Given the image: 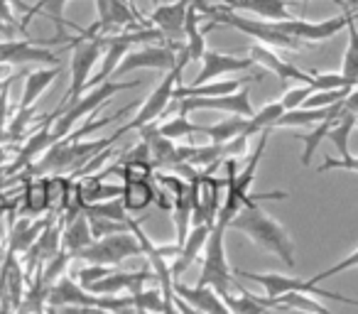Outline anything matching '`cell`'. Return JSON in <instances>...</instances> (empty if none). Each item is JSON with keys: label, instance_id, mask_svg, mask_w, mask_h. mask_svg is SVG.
<instances>
[{"label": "cell", "instance_id": "27", "mask_svg": "<svg viewBox=\"0 0 358 314\" xmlns=\"http://www.w3.org/2000/svg\"><path fill=\"white\" fill-rule=\"evenodd\" d=\"M338 106H331V108H292V110H285V113L275 120V128H299V125L322 123V120H327L329 115L336 113Z\"/></svg>", "mask_w": 358, "mask_h": 314}, {"label": "cell", "instance_id": "41", "mask_svg": "<svg viewBox=\"0 0 358 314\" xmlns=\"http://www.w3.org/2000/svg\"><path fill=\"white\" fill-rule=\"evenodd\" d=\"M110 270H113V268H108V265L86 263L84 268H79V270H76V283H79L84 290H89L94 283H99L101 278H106V275H108Z\"/></svg>", "mask_w": 358, "mask_h": 314}, {"label": "cell", "instance_id": "29", "mask_svg": "<svg viewBox=\"0 0 358 314\" xmlns=\"http://www.w3.org/2000/svg\"><path fill=\"white\" fill-rule=\"evenodd\" d=\"M120 201H123L125 211H145L150 204L155 201V185L150 182H128L123 185V194H120Z\"/></svg>", "mask_w": 358, "mask_h": 314}, {"label": "cell", "instance_id": "9", "mask_svg": "<svg viewBox=\"0 0 358 314\" xmlns=\"http://www.w3.org/2000/svg\"><path fill=\"white\" fill-rule=\"evenodd\" d=\"M351 17V13H341L336 17H329V20L322 22H312V20H299V17H292V20H280L273 22L280 32L294 37L299 42H307V45H317V42H327L331 40L334 35H338L341 30H346V22Z\"/></svg>", "mask_w": 358, "mask_h": 314}, {"label": "cell", "instance_id": "5", "mask_svg": "<svg viewBox=\"0 0 358 314\" xmlns=\"http://www.w3.org/2000/svg\"><path fill=\"white\" fill-rule=\"evenodd\" d=\"M135 255H143V248H140V241L135 238V234L128 229V231H123V234L96 238L91 245H86L84 250H79L76 258L86 260V263L115 268V265H120L125 258H135Z\"/></svg>", "mask_w": 358, "mask_h": 314}, {"label": "cell", "instance_id": "46", "mask_svg": "<svg viewBox=\"0 0 358 314\" xmlns=\"http://www.w3.org/2000/svg\"><path fill=\"white\" fill-rule=\"evenodd\" d=\"M341 106L348 110V113H356V115H358V86H356V89L348 91V96L343 99V104H341Z\"/></svg>", "mask_w": 358, "mask_h": 314}, {"label": "cell", "instance_id": "34", "mask_svg": "<svg viewBox=\"0 0 358 314\" xmlns=\"http://www.w3.org/2000/svg\"><path fill=\"white\" fill-rule=\"evenodd\" d=\"M346 30H348V45H346V52H343L341 76H346V79H351L358 84V27H356L353 15L348 17Z\"/></svg>", "mask_w": 358, "mask_h": 314}, {"label": "cell", "instance_id": "42", "mask_svg": "<svg viewBox=\"0 0 358 314\" xmlns=\"http://www.w3.org/2000/svg\"><path fill=\"white\" fill-rule=\"evenodd\" d=\"M351 268H358V248L353 250L351 255H346L343 260L334 263L331 268H327V270H322V273L312 275V280H309V283H312V285H319L322 280H329V278H334V275H338V273H346V270H351Z\"/></svg>", "mask_w": 358, "mask_h": 314}, {"label": "cell", "instance_id": "32", "mask_svg": "<svg viewBox=\"0 0 358 314\" xmlns=\"http://www.w3.org/2000/svg\"><path fill=\"white\" fill-rule=\"evenodd\" d=\"M221 299L226 302L231 314H268V307L260 302L258 294L248 292V290H243V287H238V294L224 292Z\"/></svg>", "mask_w": 358, "mask_h": 314}, {"label": "cell", "instance_id": "33", "mask_svg": "<svg viewBox=\"0 0 358 314\" xmlns=\"http://www.w3.org/2000/svg\"><path fill=\"white\" fill-rule=\"evenodd\" d=\"M157 133L167 140H185V138H194V135H201V125L192 123L189 115H174L167 123L157 125Z\"/></svg>", "mask_w": 358, "mask_h": 314}, {"label": "cell", "instance_id": "45", "mask_svg": "<svg viewBox=\"0 0 358 314\" xmlns=\"http://www.w3.org/2000/svg\"><path fill=\"white\" fill-rule=\"evenodd\" d=\"M0 25L22 30V25L15 20V15H13V10H10V0H0Z\"/></svg>", "mask_w": 358, "mask_h": 314}, {"label": "cell", "instance_id": "3", "mask_svg": "<svg viewBox=\"0 0 358 314\" xmlns=\"http://www.w3.org/2000/svg\"><path fill=\"white\" fill-rule=\"evenodd\" d=\"M135 86H140V81H103V84L84 91L74 104H69L55 118V123H52V135H55L57 140L66 138V135L74 130L76 123H81L84 118H94L96 110H99L103 104H108L115 94L135 89Z\"/></svg>", "mask_w": 358, "mask_h": 314}, {"label": "cell", "instance_id": "8", "mask_svg": "<svg viewBox=\"0 0 358 314\" xmlns=\"http://www.w3.org/2000/svg\"><path fill=\"white\" fill-rule=\"evenodd\" d=\"M172 110H177V115H189L194 110H224L229 115H243V118L253 115L248 89H238L229 96H216V99H177L174 106H167L164 113H172Z\"/></svg>", "mask_w": 358, "mask_h": 314}, {"label": "cell", "instance_id": "49", "mask_svg": "<svg viewBox=\"0 0 358 314\" xmlns=\"http://www.w3.org/2000/svg\"><path fill=\"white\" fill-rule=\"evenodd\" d=\"M10 69H13V66H6V64H0V81H6L8 76H10Z\"/></svg>", "mask_w": 358, "mask_h": 314}, {"label": "cell", "instance_id": "4", "mask_svg": "<svg viewBox=\"0 0 358 314\" xmlns=\"http://www.w3.org/2000/svg\"><path fill=\"white\" fill-rule=\"evenodd\" d=\"M226 231L229 226L221 221L211 226V234L204 245V265H201V275L196 280L199 287H214L219 294L229 292V287L236 285L229 258H226Z\"/></svg>", "mask_w": 358, "mask_h": 314}, {"label": "cell", "instance_id": "22", "mask_svg": "<svg viewBox=\"0 0 358 314\" xmlns=\"http://www.w3.org/2000/svg\"><path fill=\"white\" fill-rule=\"evenodd\" d=\"M260 302L265 307L273 309H282V312H304V314H334L331 309H327L322 302H317V297L312 294H302V292H287L280 294V297H260Z\"/></svg>", "mask_w": 358, "mask_h": 314}, {"label": "cell", "instance_id": "16", "mask_svg": "<svg viewBox=\"0 0 358 314\" xmlns=\"http://www.w3.org/2000/svg\"><path fill=\"white\" fill-rule=\"evenodd\" d=\"M211 226H214V224H199V226H194V229L189 231V236H187V241L182 243V248H179L174 263L169 265L172 283L177 278H182V275L192 268V263L199 258V253L204 250V245H206V238H209V234H211Z\"/></svg>", "mask_w": 358, "mask_h": 314}, {"label": "cell", "instance_id": "1", "mask_svg": "<svg viewBox=\"0 0 358 314\" xmlns=\"http://www.w3.org/2000/svg\"><path fill=\"white\" fill-rule=\"evenodd\" d=\"M229 229H236V231H241V234H245L255 245H260L263 250H270L273 255H278L289 268L294 265L292 238H289L287 231H285L260 204L243 206V209L234 216Z\"/></svg>", "mask_w": 358, "mask_h": 314}, {"label": "cell", "instance_id": "39", "mask_svg": "<svg viewBox=\"0 0 358 314\" xmlns=\"http://www.w3.org/2000/svg\"><path fill=\"white\" fill-rule=\"evenodd\" d=\"M309 86L314 91H338V89H353L358 84L341 74H312L309 76Z\"/></svg>", "mask_w": 358, "mask_h": 314}, {"label": "cell", "instance_id": "11", "mask_svg": "<svg viewBox=\"0 0 358 314\" xmlns=\"http://www.w3.org/2000/svg\"><path fill=\"white\" fill-rule=\"evenodd\" d=\"M189 6L192 0H174V3H164V6L155 8L152 15H150L155 30L162 32L167 45L174 47V50L185 45V17Z\"/></svg>", "mask_w": 358, "mask_h": 314}, {"label": "cell", "instance_id": "2", "mask_svg": "<svg viewBox=\"0 0 358 314\" xmlns=\"http://www.w3.org/2000/svg\"><path fill=\"white\" fill-rule=\"evenodd\" d=\"M81 37H71V84L66 89V96L57 110L52 115H59L62 110L66 108L69 104H74L81 94L86 91V84L91 79V71H94L96 62L101 59L103 55V45H101V37H99V27H89V30H79Z\"/></svg>", "mask_w": 358, "mask_h": 314}, {"label": "cell", "instance_id": "48", "mask_svg": "<svg viewBox=\"0 0 358 314\" xmlns=\"http://www.w3.org/2000/svg\"><path fill=\"white\" fill-rule=\"evenodd\" d=\"M174 297H177V294H174ZM177 309H179V314H201L199 309H194L192 304H187L185 299H179V297H177Z\"/></svg>", "mask_w": 358, "mask_h": 314}, {"label": "cell", "instance_id": "15", "mask_svg": "<svg viewBox=\"0 0 358 314\" xmlns=\"http://www.w3.org/2000/svg\"><path fill=\"white\" fill-rule=\"evenodd\" d=\"M52 123H55V115H47L45 123H42V128L37 130V133H32L30 138L25 140V145L20 148V152H17V157L13 160V165L8 167V175H15V172L25 170V167L35 165V160L40 157V155H45L47 150L52 148V145L57 143V138L52 135Z\"/></svg>", "mask_w": 358, "mask_h": 314}, {"label": "cell", "instance_id": "18", "mask_svg": "<svg viewBox=\"0 0 358 314\" xmlns=\"http://www.w3.org/2000/svg\"><path fill=\"white\" fill-rule=\"evenodd\" d=\"M250 59L255 64H263L268 71H273L275 76H280L282 81H299V84H309V76L307 71H302L299 66H294L292 62L287 59H280L270 47L265 45H253L250 47Z\"/></svg>", "mask_w": 358, "mask_h": 314}, {"label": "cell", "instance_id": "21", "mask_svg": "<svg viewBox=\"0 0 358 314\" xmlns=\"http://www.w3.org/2000/svg\"><path fill=\"white\" fill-rule=\"evenodd\" d=\"M66 3H69V0H40L37 6H32L30 10H27L25 20H22V30H25L27 22H30L35 15H47L57 25V37L47 40V45H59V42L71 40V37H66V27H69V22L64 20V8H66Z\"/></svg>", "mask_w": 358, "mask_h": 314}, {"label": "cell", "instance_id": "47", "mask_svg": "<svg viewBox=\"0 0 358 314\" xmlns=\"http://www.w3.org/2000/svg\"><path fill=\"white\" fill-rule=\"evenodd\" d=\"M334 3L341 8V13H351V15L358 13V0H334Z\"/></svg>", "mask_w": 358, "mask_h": 314}, {"label": "cell", "instance_id": "51", "mask_svg": "<svg viewBox=\"0 0 358 314\" xmlns=\"http://www.w3.org/2000/svg\"><path fill=\"white\" fill-rule=\"evenodd\" d=\"M6 255H8V253H6V250H3V245H0V263L6 260Z\"/></svg>", "mask_w": 358, "mask_h": 314}, {"label": "cell", "instance_id": "30", "mask_svg": "<svg viewBox=\"0 0 358 314\" xmlns=\"http://www.w3.org/2000/svg\"><path fill=\"white\" fill-rule=\"evenodd\" d=\"M282 113H285V108H282V104H280V101L265 104L263 108L258 110V113L253 110V115L245 120L243 138H250V135H260V133H265V130H273L275 128V120H278Z\"/></svg>", "mask_w": 358, "mask_h": 314}, {"label": "cell", "instance_id": "31", "mask_svg": "<svg viewBox=\"0 0 358 314\" xmlns=\"http://www.w3.org/2000/svg\"><path fill=\"white\" fill-rule=\"evenodd\" d=\"M245 120L248 118H243V115H229V118H224L216 125H201V135L211 138L214 145H224V143H229V140L243 135Z\"/></svg>", "mask_w": 358, "mask_h": 314}, {"label": "cell", "instance_id": "36", "mask_svg": "<svg viewBox=\"0 0 358 314\" xmlns=\"http://www.w3.org/2000/svg\"><path fill=\"white\" fill-rule=\"evenodd\" d=\"M50 209V197H47V180L30 182L25 190V211L30 214H45Z\"/></svg>", "mask_w": 358, "mask_h": 314}, {"label": "cell", "instance_id": "17", "mask_svg": "<svg viewBox=\"0 0 358 314\" xmlns=\"http://www.w3.org/2000/svg\"><path fill=\"white\" fill-rule=\"evenodd\" d=\"M172 290L179 299H185L187 304H192L194 309H199L201 314H231L226 302L221 299V294L214 287H187L182 283H172Z\"/></svg>", "mask_w": 358, "mask_h": 314}, {"label": "cell", "instance_id": "44", "mask_svg": "<svg viewBox=\"0 0 358 314\" xmlns=\"http://www.w3.org/2000/svg\"><path fill=\"white\" fill-rule=\"evenodd\" d=\"M329 170H346V172H358V157L346 155V157H327V160L319 165V172Z\"/></svg>", "mask_w": 358, "mask_h": 314}, {"label": "cell", "instance_id": "38", "mask_svg": "<svg viewBox=\"0 0 358 314\" xmlns=\"http://www.w3.org/2000/svg\"><path fill=\"white\" fill-rule=\"evenodd\" d=\"M133 294V307L135 309H143V312H150V314H162V307H164V297H162V290H135Z\"/></svg>", "mask_w": 358, "mask_h": 314}, {"label": "cell", "instance_id": "20", "mask_svg": "<svg viewBox=\"0 0 358 314\" xmlns=\"http://www.w3.org/2000/svg\"><path fill=\"white\" fill-rule=\"evenodd\" d=\"M231 10H245L258 15L260 20L280 22V20H292L287 13L289 0H224Z\"/></svg>", "mask_w": 358, "mask_h": 314}, {"label": "cell", "instance_id": "6", "mask_svg": "<svg viewBox=\"0 0 358 314\" xmlns=\"http://www.w3.org/2000/svg\"><path fill=\"white\" fill-rule=\"evenodd\" d=\"M236 275L258 283L260 287L268 292L270 299L280 297V294H287V292H302V294H312V297H322V299L327 297V299H336V302H346V304L358 307V299H351V297H346V294L329 292V290L312 285L309 280H297V278H289V275H280V273H248V270H238Z\"/></svg>", "mask_w": 358, "mask_h": 314}, {"label": "cell", "instance_id": "10", "mask_svg": "<svg viewBox=\"0 0 358 314\" xmlns=\"http://www.w3.org/2000/svg\"><path fill=\"white\" fill-rule=\"evenodd\" d=\"M179 50V47H177ZM177 50L169 45L164 47H140V50H130L128 55L120 59L115 66L110 81H118L125 71L135 69H157V71H172L177 66Z\"/></svg>", "mask_w": 358, "mask_h": 314}, {"label": "cell", "instance_id": "24", "mask_svg": "<svg viewBox=\"0 0 358 314\" xmlns=\"http://www.w3.org/2000/svg\"><path fill=\"white\" fill-rule=\"evenodd\" d=\"M62 74V66H47V69H37L30 71L25 79V89H22V99L17 108H35V104L40 101V96L45 94L52 86V81Z\"/></svg>", "mask_w": 358, "mask_h": 314}, {"label": "cell", "instance_id": "37", "mask_svg": "<svg viewBox=\"0 0 358 314\" xmlns=\"http://www.w3.org/2000/svg\"><path fill=\"white\" fill-rule=\"evenodd\" d=\"M338 110V108H336ZM331 118L334 115H329L327 120H322V123H314V130H309L307 135H302V143H304V152H302V165L307 167L309 162H312L314 152L319 150V145H322V140L327 138L329 128H331Z\"/></svg>", "mask_w": 358, "mask_h": 314}, {"label": "cell", "instance_id": "43", "mask_svg": "<svg viewBox=\"0 0 358 314\" xmlns=\"http://www.w3.org/2000/svg\"><path fill=\"white\" fill-rule=\"evenodd\" d=\"M314 94V89L309 84H302V86H297V89H289L287 94L280 99V104H282V108L285 110H292V108H299V106L304 104V101L309 99V96Z\"/></svg>", "mask_w": 358, "mask_h": 314}, {"label": "cell", "instance_id": "40", "mask_svg": "<svg viewBox=\"0 0 358 314\" xmlns=\"http://www.w3.org/2000/svg\"><path fill=\"white\" fill-rule=\"evenodd\" d=\"M86 219H89V229H91L94 241L103 238V236H113V234L128 231V221H110V219H99V216H86Z\"/></svg>", "mask_w": 358, "mask_h": 314}, {"label": "cell", "instance_id": "19", "mask_svg": "<svg viewBox=\"0 0 358 314\" xmlns=\"http://www.w3.org/2000/svg\"><path fill=\"white\" fill-rule=\"evenodd\" d=\"M52 216L47 219H40V221H30V219H17L10 229V236H8V253L15 255V253H27L32 248L40 234L52 224Z\"/></svg>", "mask_w": 358, "mask_h": 314}, {"label": "cell", "instance_id": "12", "mask_svg": "<svg viewBox=\"0 0 358 314\" xmlns=\"http://www.w3.org/2000/svg\"><path fill=\"white\" fill-rule=\"evenodd\" d=\"M0 64L17 66V64H59V57L52 50L27 40H6L0 42Z\"/></svg>", "mask_w": 358, "mask_h": 314}, {"label": "cell", "instance_id": "23", "mask_svg": "<svg viewBox=\"0 0 358 314\" xmlns=\"http://www.w3.org/2000/svg\"><path fill=\"white\" fill-rule=\"evenodd\" d=\"M238 89H243V81L241 79L206 81V84H199V86H177L172 101H177V99H216V96H229Z\"/></svg>", "mask_w": 358, "mask_h": 314}, {"label": "cell", "instance_id": "28", "mask_svg": "<svg viewBox=\"0 0 358 314\" xmlns=\"http://www.w3.org/2000/svg\"><path fill=\"white\" fill-rule=\"evenodd\" d=\"M341 104H343V101H341ZM356 123H358V115L348 113L343 106H338V110L334 113V118H331V128H329L327 138L331 140L338 150H341V157L351 155V152H348V135H351V130L356 128Z\"/></svg>", "mask_w": 358, "mask_h": 314}, {"label": "cell", "instance_id": "50", "mask_svg": "<svg viewBox=\"0 0 358 314\" xmlns=\"http://www.w3.org/2000/svg\"><path fill=\"white\" fill-rule=\"evenodd\" d=\"M8 160V152H6V148H3V145H0V167H3V162Z\"/></svg>", "mask_w": 358, "mask_h": 314}, {"label": "cell", "instance_id": "7", "mask_svg": "<svg viewBox=\"0 0 358 314\" xmlns=\"http://www.w3.org/2000/svg\"><path fill=\"white\" fill-rule=\"evenodd\" d=\"M182 71H185V66H174L172 71H167L164 74V79L159 81L157 86H155V91L148 96V99L143 101V106H140L138 115H135L130 123H125L123 128L118 130L120 135L128 133V130H140L145 128V125H152L155 120L159 118V115H164V110H167V106L172 104V96H174V89L179 86V76H182Z\"/></svg>", "mask_w": 358, "mask_h": 314}, {"label": "cell", "instance_id": "35", "mask_svg": "<svg viewBox=\"0 0 358 314\" xmlns=\"http://www.w3.org/2000/svg\"><path fill=\"white\" fill-rule=\"evenodd\" d=\"M86 216H99V219H110V221H128V211H125L120 197L115 199H106V201H94V204H84Z\"/></svg>", "mask_w": 358, "mask_h": 314}, {"label": "cell", "instance_id": "26", "mask_svg": "<svg viewBox=\"0 0 358 314\" xmlns=\"http://www.w3.org/2000/svg\"><path fill=\"white\" fill-rule=\"evenodd\" d=\"M199 22H201V13L196 10V6L192 3V6L187 8V17H185V50L192 62H196V59L201 62V57H204V52H206V30H201Z\"/></svg>", "mask_w": 358, "mask_h": 314}, {"label": "cell", "instance_id": "25", "mask_svg": "<svg viewBox=\"0 0 358 314\" xmlns=\"http://www.w3.org/2000/svg\"><path fill=\"white\" fill-rule=\"evenodd\" d=\"M91 243H94V236H91V229H89V219H86V214L81 211L79 216L66 221L64 231H62V250H66L71 258H76V253L84 250L86 245H91Z\"/></svg>", "mask_w": 358, "mask_h": 314}, {"label": "cell", "instance_id": "13", "mask_svg": "<svg viewBox=\"0 0 358 314\" xmlns=\"http://www.w3.org/2000/svg\"><path fill=\"white\" fill-rule=\"evenodd\" d=\"M155 278L152 270L143 268L135 270V273H120V270H110L106 278H101L99 283H94L89 287L91 294H99V297H108V294H120V292H135V290L145 287V283Z\"/></svg>", "mask_w": 358, "mask_h": 314}, {"label": "cell", "instance_id": "52", "mask_svg": "<svg viewBox=\"0 0 358 314\" xmlns=\"http://www.w3.org/2000/svg\"><path fill=\"white\" fill-rule=\"evenodd\" d=\"M106 314H108V312H106Z\"/></svg>", "mask_w": 358, "mask_h": 314}, {"label": "cell", "instance_id": "14", "mask_svg": "<svg viewBox=\"0 0 358 314\" xmlns=\"http://www.w3.org/2000/svg\"><path fill=\"white\" fill-rule=\"evenodd\" d=\"M253 64H255L253 59H241V57H234V55H221V52L206 50L204 57H201V69H199V74L194 76V84H192V86L206 84V81H216L219 76H224V74L245 71V69H250Z\"/></svg>", "mask_w": 358, "mask_h": 314}]
</instances>
